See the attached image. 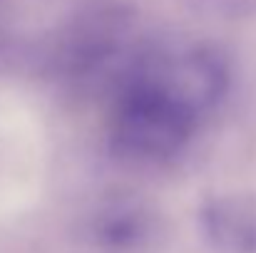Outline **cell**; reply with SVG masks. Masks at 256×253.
I'll return each instance as SVG.
<instances>
[{"mask_svg": "<svg viewBox=\"0 0 256 253\" xmlns=\"http://www.w3.org/2000/svg\"><path fill=\"white\" fill-rule=\"evenodd\" d=\"M90 239L110 253H137L154 244L160 234L157 214L134 199H112L90 219Z\"/></svg>", "mask_w": 256, "mask_h": 253, "instance_id": "2", "label": "cell"}, {"mask_svg": "<svg viewBox=\"0 0 256 253\" xmlns=\"http://www.w3.org/2000/svg\"><path fill=\"white\" fill-rule=\"evenodd\" d=\"M209 114L154 62H137L112 107L110 152L134 167H162L182 157Z\"/></svg>", "mask_w": 256, "mask_h": 253, "instance_id": "1", "label": "cell"}, {"mask_svg": "<svg viewBox=\"0 0 256 253\" xmlns=\"http://www.w3.org/2000/svg\"><path fill=\"white\" fill-rule=\"evenodd\" d=\"M199 231L216 253H256V199L216 194L199 206Z\"/></svg>", "mask_w": 256, "mask_h": 253, "instance_id": "3", "label": "cell"}, {"mask_svg": "<svg viewBox=\"0 0 256 253\" xmlns=\"http://www.w3.org/2000/svg\"><path fill=\"white\" fill-rule=\"evenodd\" d=\"M199 12L216 17H246L256 15V0H192Z\"/></svg>", "mask_w": 256, "mask_h": 253, "instance_id": "4", "label": "cell"}]
</instances>
